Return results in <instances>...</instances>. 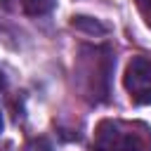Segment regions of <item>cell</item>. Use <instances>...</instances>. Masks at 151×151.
Masks as SVG:
<instances>
[{
  "mask_svg": "<svg viewBox=\"0 0 151 151\" xmlns=\"http://www.w3.org/2000/svg\"><path fill=\"white\" fill-rule=\"evenodd\" d=\"M94 151H151L149 142L118 120H104L94 132Z\"/></svg>",
  "mask_w": 151,
  "mask_h": 151,
  "instance_id": "1",
  "label": "cell"
},
{
  "mask_svg": "<svg viewBox=\"0 0 151 151\" xmlns=\"http://www.w3.org/2000/svg\"><path fill=\"white\" fill-rule=\"evenodd\" d=\"M125 90L139 106L151 104V57H132L125 68Z\"/></svg>",
  "mask_w": 151,
  "mask_h": 151,
  "instance_id": "2",
  "label": "cell"
},
{
  "mask_svg": "<svg viewBox=\"0 0 151 151\" xmlns=\"http://www.w3.org/2000/svg\"><path fill=\"white\" fill-rule=\"evenodd\" d=\"M21 5H24V12H26V14H31V17H42V14H47V12L54 9L57 0H21Z\"/></svg>",
  "mask_w": 151,
  "mask_h": 151,
  "instance_id": "3",
  "label": "cell"
},
{
  "mask_svg": "<svg viewBox=\"0 0 151 151\" xmlns=\"http://www.w3.org/2000/svg\"><path fill=\"white\" fill-rule=\"evenodd\" d=\"M76 28H83V31H87V33H106V28L99 24V21H94V19H90V17H73V21H71Z\"/></svg>",
  "mask_w": 151,
  "mask_h": 151,
  "instance_id": "4",
  "label": "cell"
},
{
  "mask_svg": "<svg viewBox=\"0 0 151 151\" xmlns=\"http://www.w3.org/2000/svg\"><path fill=\"white\" fill-rule=\"evenodd\" d=\"M24 151H54V149H52V144H50L45 137H35V139H31V142L26 144Z\"/></svg>",
  "mask_w": 151,
  "mask_h": 151,
  "instance_id": "5",
  "label": "cell"
},
{
  "mask_svg": "<svg viewBox=\"0 0 151 151\" xmlns=\"http://www.w3.org/2000/svg\"><path fill=\"white\" fill-rule=\"evenodd\" d=\"M137 7L146 21V26H151V0H137Z\"/></svg>",
  "mask_w": 151,
  "mask_h": 151,
  "instance_id": "6",
  "label": "cell"
},
{
  "mask_svg": "<svg viewBox=\"0 0 151 151\" xmlns=\"http://www.w3.org/2000/svg\"><path fill=\"white\" fill-rule=\"evenodd\" d=\"M2 83H5V80H2V73H0V87H2Z\"/></svg>",
  "mask_w": 151,
  "mask_h": 151,
  "instance_id": "7",
  "label": "cell"
},
{
  "mask_svg": "<svg viewBox=\"0 0 151 151\" xmlns=\"http://www.w3.org/2000/svg\"><path fill=\"white\" fill-rule=\"evenodd\" d=\"M0 132H2V116H0Z\"/></svg>",
  "mask_w": 151,
  "mask_h": 151,
  "instance_id": "8",
  "label": "cell"
}]
</instances>
